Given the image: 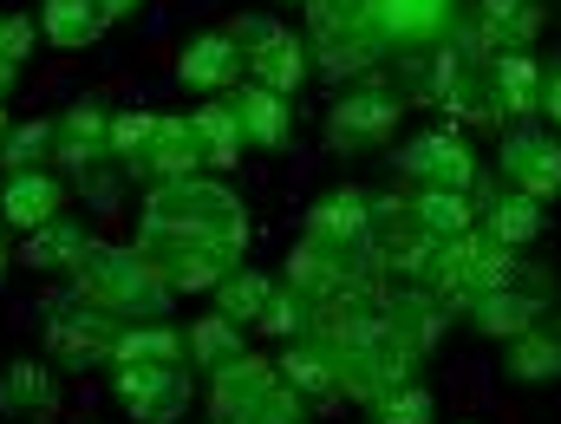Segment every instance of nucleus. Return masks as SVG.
Returning <instances> with one entry per match:
<instances>
[{
  "instance_id": "obj_12",
  "label": "nucleus",
  "mask_w": 561,
  "mask_h": 424,
  "mask_svg": "<svg viewBox=\"0 0 561 424\" xmlns=\"http://www.w3.org/2000/svg\"><path fill=\"white\" fill-rule=\"evenodd\" d=\"M412 373H419V359L379 333L373 346H353V353H340V399H353L359 412H373L379 399H392L399 386H412Z\"/></svg>"
},
{
  "instance_id": "obj_37",
  "label": "nucleus",
  "mask_w": 561,
  "mask_h": 424,
  "mask_svg": "<svg viewBox=\"0 0 561 424\" xmlns=\"http://www.w3.org/2000/svg\"><path fill=\"white\" fill-rule=\"evenodd\" d=\"M307 320H313V300H300L294 287L275 282L268 307H262V320H255V333H268V340H300V333H307Z\"/></svg>"
},
{
  "instance_id": "obj_11",
  "label": "nucleus",
  "mask_w": 561,
  "mask_h": 424,
  "mask_svg": "<svg viewBox=\"0 0 561 424\" xmlns=\"http://www.w3.org/2000/svg\"><path fill=\"white\" fill-rule=\"evenodd\" d=\"M112 399L125 405L131 424H183L196 379L190 366H112Z\"/></svg>"
},
{
  "instance_id": "obj_46",
  "label": "nucleus",
  "mask_w": 561,
  "mask_h": 424,
  "mask_svg": "<svg viewBox=\"0 0 561 424\" xmlns=\"http://www.w3.org/2000/svg\"><path fill=\"white\" fill-rule=\"evenodd\" d=\"M275 7H307V0H275Z\"/></svg>"
},
{
  "instance_id": "obj_21",
  "label": "nucleus",
  "mask_w": 561,
  "mask_h": 424,
  "mask_svg": "<svg viewBox=\"0 0 561 424\" xmlns=\"http://www.w3.org/2000/svg\"><path fill=\"white\" fill-rule=\"evenodd\" d=\"M203 170V157H196V144H190V118H176V112H157V131L144 144L138 157L125 163V176L131 183H176V176H196Z\"/></svg>"
},
{
  "instance_id": "obj_22",
  "label": "nucleus",
  "mask_w": 561,
  "mask_h": 424,
  "mask_svg": "<svg viewBox=\"0 0 561 424\" xmlns=\"http://www.w3.org/2000/svg\"><path fill=\"white\" fill-rule=\"evenodd\" d=\"M99 236H92V222L85 216H53V222H39L33 236H26V249H20V268H33V275H46V282H66L79 262H85V249H92Z\"/></svg>"
},
{
  "instance_id": "obj_27",
  "label": "nucleus",
  "mask_w": 561,
  "mask_h": 424,
  "mask_svg": "<svg viewBox=\"0 0 561 424\" xmlns=\"http://www.w3.org/2000/svg\"><path fill=\"white\" fill-rule=\"evenodd\" d=\"M249 353V340H242V326L236 320H222L216 307L203 313V320H190V333H183V359H190V373H222V366H236Z\"/></svg>"
},
{
  "instance_id": "obj_6",
  "label": "nucleus",
  "mask_w": 561,
  "mask_h": 424,
  "mask_svg": "<svg viewBox=\"0 0 561 424\" xmlns=\"http://www.w3.org/2000/svg\"><path fill=\"white\" fill-rule=\"evenodd\" d=\"M542 26H549L542 0H463L444 39L463 59H496V53H536Z\"/></svg>"
},
{
  "instance_id": "obj_17",
  "label": "nucleus",
  "mask_w": 561,
  "mask_h": 424,
  "mask_svg": "<svg viewBox=\"0 0 561 424\" xmlns=\"http://www.w3.org/2000/svg\"><path fill=\"white\" fill-rule=\"evenodd\" d=\"M470 203H477V229H483L490 242H503V249H529V242L542 236V222H549L542 203L523 196V190H510V183H483V176H477Z\"/></svg>"
},
{
  "instance_id": "obj_41",
  "label": "nucleus",
  "mask_w": 561,
  "mask_h": 424,
  "mask_svg": "<svg viewBox=\"0 0 561 424\" xmlns=\"http://www.w3.org/2000/svg\"><path fill=\"white\" fill-rule=\"evenodd\" d=\"M549 125H561V53H556V66H542V105H536Z\"/></svg>"
},
{
  "instance_id": "obj_40",
  "label": "nucleus",
  "mask_w": 561,
  "mask_h": 424,
  "mask_svg": "<svg viewBox=\"0 0 561 424\" xmlns=\"http://www.w3.org/2000/svg\"><path fill=\"white\" fill-rule=\"evenodd\" d=\"M150 131H157V112H112V163L125 170L144 144H150Z\"/></svg>"
},
{
  "instance_id": "obj_30",
  "label": "nucleus",
  "mask_w": 561,
  "mask_h": 424,
  "mask_svg": "<svg viewBox=\"0 0 561 424\" xmlns=\"http://www.w3.org/2000/svg\"><path fill=\"white\" fill-rule=\"evenodd\" d=\"M249 79L268 85V92H280V99H300V85L313 79V53H307V39H300V33H280L268 53L249 59Z\"/></svg>"
},
{
  "instance_id": "obj_25",
  "label": "nucleus",
  "mask_w": 561,
  "mask_h": 424,
  "mask_svg": "<svg viewBox=\"0 0 561 424\" xmlns=\"http://www.w3.org/2000/svg\"><path fill=\"white\" fill-rule=\"evenodd\" d=\"M483 72H490L503 118H516V125L536 118V105H542V59L536 53H496V59H483Z\"/></svg>"
},
{
  "instance_id": "obj_1",
  "label": "nucleus",
  "mask_w": 561,
  "mask_h": 424,
  "mask_svg": "<svg viewBox=\"0 0 561 424\" xmlns=\"http://www.w3.org/2000/svg\"><path fill=\"white\" fill-rule=\"evenodd\" d=\"M249 242H255L249 203L222 176L196 170V176L144 190L131 249L150 255V268L170 282V294H209L229 268L249 262Z\"/></svg>"
},
{
  "instance_id": "obj_14",
  "label": "nucleus",
  "mask_w": 561,
  "mask_h": 424,
  "mask_svg": "<svg viewBox=\"0 0 561 424\" xmlns=\"http://www.w3.org/2000/svg\"><path fill=\"white\" fill-rule=\"evenodd\" d=\"M66 412V386L53 359H13L0 373V419L7 424H59Z\"/></svg>"
},
{
  "instance_id": "obj_34",
  "label": "nucleus",
  "mask_w": 561,
  "mask_h": 424,
  "mask_svg": "<svg viewBox=\"0 0 561 424\" xmlns=\"http://www.w3.org/2000/svg\"><path fill=\"white\" fill-rule=\"evenodd\" d=\"M33 39H39L33 13H20V7H0V105H7V99H13V85L26 79Z\"/></svg>"
},
{
  "instance_id": "obj_9",
  "label": "nucleus",
  "mask_w": 561,
  "mask_h": 424,
  "mask_svg": "<svg viewBox=\"0 0 561 424\" xmlns=\"http://www.w3.org/2000/svg\"><path fill=\"white\" fill-rule=\"evenodd\" d=\"M549 307H556V275H549L542 262H523L516 282L496 287V294H477L457 320H463L470 333H483V340H516V333H529Z\"/></svg>"
},
{
  "instance_id": "obj_10",
  "label": "nucleus",
  "mask_w": 561,
  "mask_h": 424,
  "mask_svg": "<svg viewBox=\"0 0 561 424\" xmlns=\"http://www.w3.org/2000/svg\"><path fill=\"white\" fill-rule=\"evenodd\" d=\"M399 176H405L412 190H457V196H470L477 176H483V163H477V150H470L463 131L431 125V131L399 144Z\"/></svg>"
},
{
  "instance_id": "obj_35",
  "label": "nucleus",
  "mask_w": 561,
  "mask_h": 424,
  "mask_svg": "<svg viewBox=\"0 0 561 424\" xmlns=\"http://www.w3.org/2000/svg\"><path fill=\"white\" fill-rule=\"evenodd\" d=\"M0 170H53V118H13V131L0 144Z\"/></svg>"
},
{
  "instance_id": "obj_28",
  "label": "nucleus",
  "mask_w": 561,
  "mask_h": 424,
  "mask_svg": "<svg viewBox=\"0 0 561 424\" xmlns=\"http://www.w3.org/2000/svg\"><path fill=\"white\" fill-rule=\"evenodd\" d=\"M39 39L53 53H85L105 39V13L92 0H39Z\"/></svg>"
},
{
  "instance_id": "obj_15",
  "label": "nucleus",
  "mask_w": 561,
  "mask_h": 424,
  "mask_svg": "<svg viewBox=\"0 0 561 424\" xmlns=\"http://www.w3.org/2000/svg\"><path fill=\"white\" fill-rule=\"evenodd\" d=\"M105 157H112V105L105 99H72L66 112H53V163H59V176L85 170V163H105Z\"/></svg>"
},
{
  "instance_id": "obj_2",
  "label": "nucleus",
  "mask_w": 561,
  "mask_h": 424,
  "mask_svg": "<svg viewBox=\"0 0 561 424\" xmlns=\"http://www.w3.org/2000/svg\"><path fill=\"white\" fill-rule=\"evenodd\" d=\"M66 282L79 287L92 307L118 313L125 326H131V320H170V307H176L170 282L150 268V255H138L131 242H92L85 262H79Z\"/></svg>"
},
{
  "instance_id": "obj_3",
  "label": "nucleus",
  "mask_w": 561,
  "mask_h": 424,
  "mask_svg": "<svg viewBox=\"0 0 561 424\" xmlns=\"http://www.w3.org/2000/svg\"><path fill=\"white\" fill-rule=\"evenodd\" d=\"M118 333H125V320L92 307L72 282H59L39 300V340H46V359L59 373H105L118 353Z\"/></svg>"
},
{
  "instance_id": "obj_20",
  "label": "nucleus",
  "mask_w": 561,
  "mask_h": 424,
  "mask_svg": "<svg viewBox=\"0 0 561 424\" xmlns=\"http://www.w3.org/2000/svg\"><path fill=\"white\" fill-rule=\"evenodd\" d=\"M280 386H294L300 399H307V412L313 405H333L340 399V353L320 340V333H300V340H280V359H275Z\"/></svg>"
},
{
  "instance_id": "obj_16",
  "label": "nucleus",
  "mask_w": 561,
  "mask_h": 424,
  "mask_svg": "<svg viewBox=\"0 0 561 424\" xmlns=\"http://www.w3.org/2000/svg\"><path fill=\"white\" fill-rule=\"evenodd\" d=\"M444 326H450V307H444L431 287H386V340L405 346L419 366L437 353Z\"/></svg>"
},
{
  "instance_id": "obj_38",
  "label": "nucleus",
  "mask_w": 561,
  "mask_h": 424,
  "mask_svg": "<svg viewBox=\"0 0 561 424\" xmlns=\"http://www.w3.org/2000/svg\"><path fill=\"white\" fill-rule=\"evenodd\" d=\"M366 419H373V424H437V392L412 379V386H399L392 399H379Z\"/></svg>"
},
{
  "instance_id": "obj_42",
  "label": "nucleus",
  "mask_w": 561,
  "mask_h": 424,
  "mask_svg": "<svg viewBox=\"0 0 561 424\" xmlns=\"http://www.w3.org/2000/svg\"><path fill=\"white\" fill-rule=\"evenodd\" d=\"M13 268H20V249H13V229L0 222V287L13 282Z\"/></svg>"
},
{
  "instance_id": "obj_39",
  "label": "nucleus",
  "mask_w": 561,
  "mask_h": 424,
  "mask_svg": "<svg viewBox=\"0 0 561 424\" xmlns=\"http://www.w3.org/2000/svg\"><path fill=\"white\" fill-rule=\"evenodd\" d=\"M222 33L236 39V53H242V59H255V53H268V46H275L287 26H280L275 13H236V20H229Z\"/></svg>"
},
{
  "instance_id": "obj_26",
  "label": "nucleus",
  "mask_w": 561,
  "mask_h": 424,
  "mask_svg": "<svg viewBox=\"0 0 561 424\" xmlns=\"http://www.w3.org/2000/svg\"><path fill=\"white\" fill-rule=\"evenodd\" d=\"M190 144H196V157H203L209 176H222V170L242 163V125H236L229 99H209V105L190 112Z\"/></svg>"
},
{
  "instance_id": "obj_33",
  "label": "nucleus",
  "mask_w": 561,
  "mask_h": 424,
  "mask_svg": "<svg viewBox=\"0 0 561 424\" xmlns=\"http://www.w3.org/2000/svg\"><path fill=\"white\" fill-rule=\"evenodd\" d=\"M412 216H419V229L431 242H450V236L477 229V203L457 196V190H419V196H412Z\"/></svg>"
},
{
  "instance_id": "obj_5",
  "label": "nucleus",
  "mask_w": 561,
  "mask_h": 424,
  "mask_svg": "<svg viewBox=\"0 0 561 424\" xmlns=\"http://www.w3.org/2000/svg\"><path fill=\"white\" fill-rule=\"evenodd\" d=\"M307 53H313V72L327 79H366L386 66V46L366 20V0H307Z\"/></svg>"
},
{
  "instance_id": "obj_23",
  "label": "nucleus",
  "mask_w": 561,
  "mask_h": 424,
  "mask_svg": "<svg viewBox=\"0 0 561 424\" xmlns=\"http://www.w3.org/2000/svg\"><path fill=\"white\" fill-rule=\"evenodd\" d=\"M366 222H373V190L340 183V190H327V196L307 203L300 236H320V242H340V249H366Z\"/></svg>"
},
{
  "instance_id": "obj_43",
  "label": "nucleus",
  "mask_w": 561,
  "mask_h": 424,
  "mask_svg": "<svg viewBox=\"0 0 561 424\" xmlns=\"http://www.w3.org/2000/svg\"><path fill=\"white\" fill-rule=\"evenodd\" d=\"M92 7L105 13V26H112V20H138L144 13V0H92Z\"/></svg>"
},
{
  "instance_id": "obj_24",
  "label": "nucleus",
  "mask_w": 561,
  "mask_h": 424,
  "mask_svg": "<svg viewBox=\"0 0 561 424\" xmlns=\"http://www.w3.org/2000/svg\"><path fill=\"white\" fill-rule=\"evenodd\" d=\"M229 112L242 125V144H255V150H287L294 144V99H280L255 79L229 92Z\"/></svg>"
},
{
  "instance_id": "obj_7",
  "label": "nucleus",
  "mask_w": 561,
  "mask_h": 424,
  "mask_svg": "<svg viewBox=\"0 0 561 424\" xmlns=\"http://www.w3.org/2000/svg\"><path fill=\"white\" fill-rule=\"evenodd\" d=\"M405 125V99L386 85V79H366V85H346L333 105H327V150L333 157H366V150H386Z\"/></svg>"
},
{
  "instance_id": "obj_36",
  "label": "nucleus",
  "mask_w": 561,
  "mask_h": 424,
  "mask_svg": "<svg viewBox=\"0 0 561 424\" xmlns=\"http://www.w3.org/2000/svg\"><path fill=\"white\" fill-rule=\"evenodd\" d=\"M125 183H131V176H125L112 157H105V163H85V170H66V190H72L85 209H112V203L125 196Z\"/></svg>"
},
{
  "instance_id": "obj_19",
  "label": "nucleus",
  "mask_w": 561,
  "mask_h": 424,
  "mask_svg": "<svg viewBox=\"0 0 561 424\" xmlns=\"http://www.w3.org/2000/svg\"><path fill=\"white\" fill-rule=\"evenodd\" d=\"M242 72H249V59L236 53V39H229L222 26L190 33V39L176 46V85H190V92H236Z\"/></svg>"
},
{
  "instance_id": "obj_29",
  "label": "nucleus",
  "mask_w": 561,
  "mask_h": 424,
  "mask_svg": "<svg viewBox=\"0 0 561 424\" xmlns=\"http://www.w3.org/2000/svg\"><path fill=\"white\" fill-rule=\"evenodd\" d=\"M503 373H510L516 386H556V379H561V340L536 320L529 333L503 340Z\"/></svg>"
},
{
  "instance_id": "obj_13",
  "label": "nucleus",
  "mask_w": 561,
  "mask_h": 424,
  "mask_svg": "<svg viewBox=\"0 0 561 424\" xmlns=\"http://www.w3.org/2000/svg\"><path fill=\"white\" fill-rule=\"evenodd\" d=\"M496 170H503L510 190H523V196H536V203H556L561 196V144L549 138V131H536V125H516V131L503 138Z\"/></svg>"
},
{
  "instance_id": "obj_18",
  "label": "nucleus",
  "mask_w": 561,
  "mask_h": 424,
  "mask_svg": "<svg viewBox=\"0 0 561 424\" xmlns=\"http://www.w3.org/2000/svg\"><path fill=\"white\" fill-rule=\"evenodd\" d=\"M66 203H72V190H66L59 170H13V176H0V222L13 236H33L39 222L66 216Z\"/></svg>"
},
{
  "instance_id": "obj_32",
  "label": "nucleus",
  "mask_w": 561,
  "mask_h": 424,
  "mask_svg": "<svg viewBox=\"0 0 561 424\" xmlns=\"http://www.w3.org/2000/svg\"><path fill=\"white\" fill-rule=\"evenodd\" d=\"M268 294H275V282H268L262 268H249V262H242V268H229L222 282L209 287L216 313H222V320H236V326H255V320H262V307H268Z\"/></svg>"
},
{
  "instance_id": "obj_4",
  "label": "nucleus",
  "mask_w": 561,
  "mask_h": 424,
  "mask_svg": "<svg viewBox=\"0 0 561 424\" xmlns=\"http://www.w3.org/2000/svg\"><path fill=\"white\" fill-rule=\"evenodd\" d=\"M209 424H307V399L280 386L275 359L242 353L236 366L209 373Z\"/></svg>"
},
{
  "instance_id": "obj_44",
  "label": "nucleus",
  "mask_w": 561,
  "mask_h": 424,
  "mask_svg": "<svg viewBox=\"0 0 561 424\" xmlns=\"http://www.w3.org/2000/svg\"><path fill=\"white\" fill-rule=\"evenodd\" d=\"M542 326H549V333H556V340H561V313H556V307H549V313H542Z\"/></svg>"
},
{
  "instance_id": "obj_31",
  "label": "nucleus",
  "mask_w": 561,
  "mask_h": 424,
  "mask_svg": "<svg viewBox=\"0 0 561 424\" xmlns=\"http://www.w3.org/2000/svg\"><path fill=\"white\" fill-rule=\"evenodd\" d=\"M112 366H190L183 359V326H170V320H131L118 333Z\"/></svg>"
},
{
  "instance_id": "obj_45",
  "label": "nucleus",
  "mask_w": 561,
  "mask_h": 424,
  "mask_svg": "<svg viewBox=\"0 0 561 424\" xmlns=\"http://www.w3.org/2000/svg\"><path fill=\"white\" fill-rule=\"evenodd\" d=\"M7 131H13V112H7V105H0V144H7Z\"/></svg>"
},
{
  "instance_id": "obj_8",
  "label": "nucleus",
  "mask_w": 561,
  "mask_h": 424,
  "mask_svg": "<svg viewBox=\"0 0 561 424\" xmlns=\"http://www.w3.org/2000/svg\"><path fill=\"white\" fill-rule=\"evenodd\" d=\"M280 268H287L280 287H294V294L313 300V307L333 300V294H353V287H392L366 249H340V242H320V236H300Z\"/></svg>"
}]
</instances>
